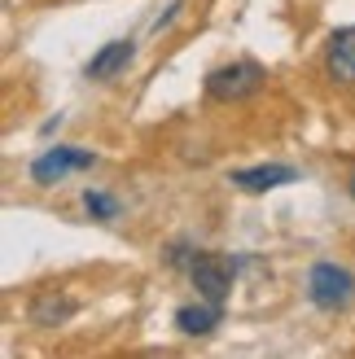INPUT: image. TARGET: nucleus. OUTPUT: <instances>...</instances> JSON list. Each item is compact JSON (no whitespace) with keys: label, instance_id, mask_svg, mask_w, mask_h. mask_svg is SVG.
<instances>
[{"label":"nucleus","instance_id":"6e6552de","mask_svg":"<svg viewBox=\"0 0 355 359\" xmlns=\"http://www.w3.org/2000/svg\"><path fill=\"white\" fill-rule=\"evenodd\" d=\"M298 171L294 167H281V163H268V167H250V171H233L228 180H233L237 189H246V193H268V189H276V184H290Z\"/></svg>","mask_w":355,"mask_h":359},{"label":"nucleus","instance_id":"423d86ee","mask_svg":"<svg viewBox=\"0 0 355 359\" xmlns=\"http://www.w3.org/2000/svg\"><path fill=\"white\" fill-rule=\"evenodd\" d=\"M325 70L333 83H355V27L338 31L329 40V53H325Z\"/></svg>","mask_w":355,"mask_h":359},{"label":"nucleus","instance_id":"9b49d317","mask_svg":"<svg viewBox=\"0 0 355 359\" xmlns=\"http://www.w3.org/2000/svg\"><path fill=\"white\" fill-rule=\"evenodd\" d=\"M351 197H355V175H351Z\"/></svg>","mask_w":355,"mask_h":359},{"label":"nucleus","instance_id":"20e7f679","mask_svg":"<svg viewBox=\"0 0 355 359\" xmlns=\"http://www.w3.org/2000/svg\"><path fill=\"white\" fill-rule=\"evenodd\" d=\"M189 276L198 285V294L210 302H228V294H233V263L224 255H198L189 267Z\"/></svg>","mask_w":355,"mask_h":359},{"label":"nucleus","instance_id":"f257e3e1","mask_svg":"<svg viewBox=\"0 0 355 359\" xmlns=\"http://www.w3.org/2000/svg\"><path fill=\"white\" fill-rule=\"evenodd\" d=\"M263 83H268V70L259 62H233V66H220L206 75V97L210 101H246Z\"/></svg>","mask_w":355,"mask_h":359},{"label":"nucleus","instance_id":"39448f33","mask_svg":"<svg viewBox=\"0 0 355 359\" xmlns=\"http://www.w3.org/2000/svg\"><path fill=\"white\" fill-rule=\"evenodd\" d=\"M220 320H224V302H193V307H180L175 311V329L189 333V337H206V333H215L220 329Z\"/></svg>","mask_w":355,"mask_h":359},{"label":"nucleus","instance_id":"0eeeda50","mask_svg":"<svg viewBox=\"0 0 355 359\" xmlns=\"http://www.w3.org/2000/svg\"><path fill=\"white\" fill-rule=\"evenodd\" d=\"M79 307H75V298H66V294H40L31 302V325L35 329H58V325H66L70 316H75Z\"/></svg>","mask_w":355,"mask_h":359},{"label":"nucleus","instance_id":"f03ea898","mask_svg":"<svg viewBox=\"0 0 355 359\" xmlns=\"http://www.w3.org/2000/svg\"><path fill=\"white\" fill-rule=\"evenodd\" d=\"M307 294H312L316 307L338 311V307H347V302L355 298V276L347 272V267H338V263H316L312 276H307Z\"/></svg>","mask_w":355,"mask_h":359},{"label":"nucleus","instance_id":"9d476101","mask_svg":"<svg viewBox=\"0 0 355 359\" xmlns=\"http://www.w3.org/2000/svg\"><path fill=\"white\" fill-rule=\"evenodd\" d=\"M83 210L93 215V219H114V215H119V202H114L110 193H101V189H88V193H83Z\"/></svg>","mask_w":355,"mask_h":359},{"label":"nucleus","instance_id":"7ed1b4c3","mask_svg":"<svg viewBox=\"0 0 355 359\" xmlns=\"http://www.w3.org/2000/svg\"><path fill=\"white\" fill-rule=\"evenodd\" d=\"M93 163H97V154H88V149H79V145H58V149L40 154V158L31 163V180H35V184H58L62 175L83 171V167H93Z\"/></svg>","mask_w":355,"mask_h":359},{"label":"nucleus","instance_id":"1a4fd4ad","mask_svg":"<svg viewBox=\"0 0 355 359\" xmlns=\"http://www.w3.org/2000/svg\"><path fill=\"white\" fill-rule=\"evenodd\" d=\"M132 48H136L132 40H114V44H105L97 57L88 62V79H110V75H119V70L132 62Z\"/></svg>","mask_w":355,"mask_h":359}]
</instances>
